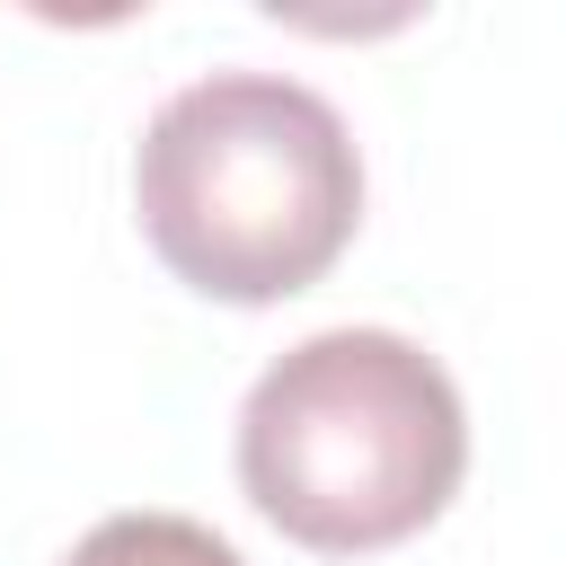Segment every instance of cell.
Instances as JSON below:
<instances>
[{
    "instance_id": "obj_1",
    "label": "cell",
    "mask_w": 566,
    "mask_h": 566,
    "mask_svg": "<svg viewBox=\"0 0 566 566\" xmlns=\"http://www.w3.org/2000/svg\"><path fill=\"white\" fill-rule=\"evenodd\" d=\"M142 239L203 301H292L310 292L363 221V150L345 115L283 71L186 80L133 150Z\"/></svg>"
},
{
    "instance_id": "obj_2",
    "label": "cell",
    "mask_w": 566,
    "mask_h": 566,
    "mask_svg": "<svg viewBox=\"0 0 566 566\" xmlns=\"http://www.w3.org/2000/svg\"><path fill=\"white\" fill-rule=\"evenodd\" d=\"M469 478V407L398 327H318L274 354L239 407L248 504L318 548L363 557L416 539Z\"/></svg>"
},
{
    "instance_id": "obj_3",
    "label": "cell",
    "mask_w": 566,
    "mask_h": 566,
    "mask_svg": "<svg viewBox=\"0 0 566 566\" xmlns=\"http://www.w3.org/2000/svg\"><path fill=\"white\" fill-rule=\"evenodd\" d=\"M62 566H248V557L195 513H106L97 531L71 539Z\"/></svg>"
}]
</instances>
